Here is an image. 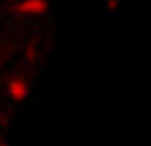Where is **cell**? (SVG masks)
<instances>
[{
  "label": "cell",
  "mask_w": 151,
  "mask_h": 146,
  "mask_svg": "<svg viewBox=\"0 0 151 146\" xmlns=\"http://www.w3.org/2000/svg\"><path fill=\"white\" fill-rule=\"evenodd\" d=\"M9 93L15 100H23L27 96V85L21 80H13L9 84Z\"/></svg>",
  "instance_id": "cell-2"
},
{
  "label": "cell",
  "mask_w": 151,
  "mask_h": 146,
  "mask_svg": "<svg viewBox=\"0 0 151 146\" xmlns=\"http://www.w3.org/2000/svg\"><path fill=\"white\" fill-rule=\"evenodd\" d=\"M47 8L45 0H25L21 3L20 9L24 13H41Z\"/></svg>",
  "instance_id": "cell-1"
},
{
  "label": "cell",
  "mask_w": 151,
  "mask_h": 146,
  "mask_svg": "<svg viewBox=\"0 0 151 146\" xmlns=\"http://www.w3.org/2000/svg\"><path fill=\"white\" fill-rule=\"evenodd\" d=\"M3 146H4V145H3Z\"/></svg>",
  "instance_id": "cell-3"
}]
</instances>
